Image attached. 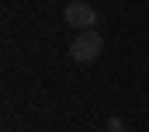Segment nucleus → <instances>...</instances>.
Segmentation results:
<instances>
[{"label":"nucleus","instance_id":"nucleus-1","mask_svg":"<svg viewBox=\"0 0 149 132\" xmlns=\"http://www.w3.org/2000/svg\"><path fill=\"white\" fill-rule=\"evenodd\" d=\"M101 49H104V38L97 28H90V32H80L70 42V56H73L76 63H94L97 56H101Z\"/></svg>","mask_w":149,"mask_h":132},{"label":"nucleus","instance_id":"nucleus-3","mask_svg":"<svg viewBox=\"0 0 149 132\" xmlns=\"http://www.w3.org/2000/svg\"><path fill=\"white\" fill-rule=\"evenodd\" d=\"M108 132H125V122L114 115V118H108Z\"/></svg>","mask_w":149,"mask_h":132},{"label":"nucleus","instance_id":"nucleus-2","mask_svg":"<svg viewBox=\"0 0 149 132\" xmlns=\"http://www.w3.org/2000/svg\"><path fill=\"white\" fill-rule=\"evenodd\" d=\"M63 21H66L70 28H76V32H90V28L97 25V11H94L90 4H83V0H73V4H66Z\"/></svg>","mask_w":149,"mask_h":132}]
</instances>
